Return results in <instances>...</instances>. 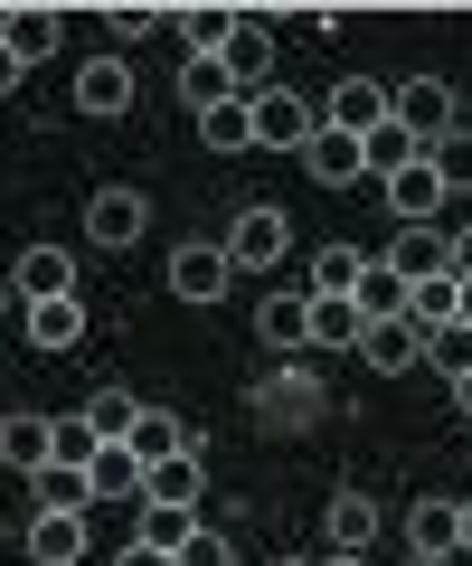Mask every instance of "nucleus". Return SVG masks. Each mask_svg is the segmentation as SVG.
<instances>
[{"label": "nucleus", "mask_w": 472, "mask_h": 566, "mask_svg": "<svg viewBox=\"0 0 472 566\" xmlns=\"http://www.w3.org/2000/svg\"><path fill=\"white\" fill-rule=\"evenodd\" d=\"M426 161H434V180H444V199L472 189V123H453L444 142H426Z\"/></svg>", "instance_id": "obj_32"}, {"label": "nucleus", "mask_w": 472, "mask_h": 566, "mask_svg": "<svg viewBox=\"0 0 472 566\" xmlns=\"http://www.w3.org/2000/svg\"><path fill=\"white\" fill-rule=\"evenodd\" d=\"M29 491H39V510H95L85 463H48V472H29Z\"/></svg>", "instance_id": "obj_28"}, {"label": "nucleus", "mask_w": 472, "mask_h": 566, "mask_svg": "<svg viewBox=\"0 0 472 566\" xmlns=\"http://www.w3.org/2000/svg\"><path fill=\"white\" fill-rule=\"evenodd\" d=\"M170 293L180 303H227V283H237V264H227V245L218 237H199V245H170Z\"/></svg>", "instance_id": "obj_4"}, {"label": "nucleus", "mask_w": 472, "mask_h": 566, "mask_svg": "<svg viewBox=\"0 0 472 566\" xmlns=\"http://www.w3.org/2000/svg\"><path fill=\"white\" fill-rule=\"evenodd\" d=\"M20 85H29V66L10 57V39H0V95H20Z\"/></svg>", "instance_id": "obj_39"}, {"label": "nucleus", "mask_w": 472, "mask_h": 566, "mask_svg": "<svg viewBox=\"0 0 472 566\" xmlns=\"http://www.w3.org/2000/svg\"><path fill=\"white\" fill-rule=\"evenodd\" d=\"M10 303H20V293H10V274H0V322H10Z\"/></svg>", "instance_id": "obj_44"}, {"label": "nucleus", "mask_w": 472, "mask_h": 566, "mask_svg": "<svg viewBox=\"0 0 472 566\" xmlns=\"http://www.w3.org/2000/svg\"><path fill=\"white\" fill-rule=\"evenodd\" d=\"M426 368H444V378H463V368H472V331H463V322L426 331Z\"/></svg>", "instance_id": "obj_35"}, {"label": "nucleus", "mask_w": 472, "mask_h": 566, "mask_svg": "<svg viewBox=\"0 0 472 566\" xmlns=\"http://www.w3.org/2000/svg\"><path fill=\"white\" fill-rule=\"evenodd\" d=\"M133 538L161 547V557H180V547L199 538V510H180V501H133Z\"/></svg>", "instance_id": "obj_20"}, {"label": "nucleus", "mask_w": 472, "mask_h": 566, "mask_svg": "<svg viewBox=\"0 0 472 566\" xmlns=\"http://www.w3.org/2000/svg\"><path fill=\"white\" fill-rule=\"evenodd\" d=\"M143 227H151V199H143V189H85V245L124 255V245H143Z\"/></svg>", "instance_id": "obj_3"}, {"label": "nucleus", "mask_w": 472, "mask_h": 566, "mask_svg": "<svg viewBox=\"0 0 472 566\" xmlns=\"http://www.w3.org/2000/svg\"><path fill=\"white\" fill-rule=\"evenodd\" d=\"M322 123H331V133H349V142H369L378 123H388V85H378V76H340V85H331V104H322Z\"/></svg>", "instance_id": "obj_8"}, {"label": "nucleus", "mask_w": 472, "mask_h": 566, "mask_svg": "<svg viewBox=\"0 0 472 566\" xmlns=\"http://www.w3.org/2000/svg\"><path fill=\"white\" fill-rule=\"evenodd\" d=\"M407 557H463V501H416L407 510Z\"/></svg>", "instance_id": "obj_11"}, {"label": "nucleus", "mask_w": 472, "mask_h": 566, "mask_svg": "<svg viewBox=\"0 0 472 566\" xmlns=\"http://www.w3.org/2000/svg\"><path fill=\"white\" fill-rule=\"evenodd\" d=\"M453 416H472V368H463V378H453Z\"/></svg>", "instance_id": "obj_43"}, {"label": "nucleus", "mask_w": 472, "mask_h": 566, "mask_svg": "<svg viewBox=\"0 0 472 566\" xmlns=\"http://www.w3.org/2000/svg\"><path fill=\"white\" fill-rule=\"evenodd\" d=\"M247 114H255V151H293V161H303V142L322 133L312 95H293V85H265V95H247Z\"/></svg>", "instance_id": "obj_1"}, {"label": "nucleus", "mask_w": 472, "mask_h": 566, "mask_svg": "<svg viewBox=\"0 0 472 566\" xmlns=\"http://www.w3.org/2000/svg\"><path fill=\"white\" fill-rule=\"evenodd\" d=\"M170 29L189 39V57H218V48H227V29H237V10H227V0H199V10H180Z\"/></svg>", "instance_id": "obj_29"}, {"label": "nucleus", "mask_w": 472, "mask_h": 566, "mask_svg": "<svg viewBox=\"0 0 472 566\" xmlns=\"http://www.w3.org/2000/svg\"><path fill=\"white\" fill-rule=\"evenodd\" d=\"M274 566H312V557H274Z\"/></svg>", "instance_id": "obj_48"}, {"label": "nucleus", "mask_w": 472, "mask_h": 566, "mask_svg": "<svg viewBox=\"0 0 472 566\" xmlns=\"http://www.w3.org/2000/svg\"><path fill=\"white\" fill-rule=\"evenodd\" d=\"M180 104H189V114H218V104H237L227 66H218V57H180Z\"/></svg>", "instance_id": "obj_27"}, {"label": "nucleus", "mask_w": 472, "mask_h": 566, "mask_svg": "<svg viewBox=\"0 0 472 566\" xmlns=\"http://www.w3.org/2000/svg\"><path fill=\"white\" fill-rule=\"evenodd\" d=\"M303 170H312L322 189H359V180H369V161H359V142H349V133H331V123H322V133L303 142Z\"/></svg>", "instance_id": "obj_19"}, {"label": "nucleus", "mask_w": 472, "mask_h": 566, "mask_svg": "<svg viewBox=\"0 0 472 566\" xmlns=\"http://www.w3.org/2000/svg\"><path fill=\"white\" fill-rule=\"evenodd\" d=\"M0 463L10 472H48L57 463V416H0Z\"/></svg>", "instance_id": "obj_18"}, {"label": "nucleus", "mask_w": 472, "mask_h": 566, "mask_svg": "<svg viewBox=\"0 0 472 566\" xmlns=\"http://www.w3.org/2000/svg\"><path fill=\"white\" fill-rule=\"evenodd\" d=\"M57 463H95V424L85 416H57Z\"/></svg>", "instance_id": "obj_38"}, {"label": "nucleus", "mask_w": 472, "mask_h": 566, "mask_svg": "<svg viewBox=\"0 0 472 566\" xmlns=\"http://www.w3.org/2000/svg\"><path fill=\"white\" fill-rule=\"evenodd\" d=\"M29 557L39 566H76L85 557V510H39V520H29Z\"/></svg>", "instance_id": "obj_21"}, {"label": "nucleus", "mask_w": 472, "mask_h": 566, "mask_svg": "<svg viewBox=\"0 0 472 566\" xmlns=\"http://www.w3.org/2000/svg\"><path fill=\"white\" fill-rule=\"evenodd\" d=\"M170 20H180V10H143V0H124V10H104V29H114V39H151V29L170 39Z\"/></svg>", "instance_id": "obj_36"}, {"label": "nucleus", "mask_w": 472, "mask_h": 566, "mask_svg": "<svg viewBox=\"0 0 472 566\" xmlns=\"http://www.w3.org/2000/svg\"><path fill=\"white\" fill-rule=\"evenodd\" d=\"M359 274H369V255H359V245H322V255H312V303H349V293H359Z\"/></svg>", "instance_id": "obj_25"}, {"label": "nucleus", "mask_w": 472, "mask_h": 566, "mask_svg": "<svg viewBox=\"0 0 472 566\" xmlns=\"http://www.w3.org/2000/svg\"><path fill=\"white\" fill-rule=\"evenodd\" d=\"M463 557H472V501H463Z\"/></svg>", "instance_id": "obj_45"}, {"label": "nucleus", "mask_w": 472, "mask_h": 566, "mask_svg": "<svg viewBox=\"0 0 472 566\" xmlns=\"http://www.w3.org/2000/svg\"><path fill=\"white\" fill-rule=\"evenodd\" d=\"M322 566H369V557H322Z\"/></svg>", "instance_id": "obj_47"}, {"label": "nucleus", "mask_w": 472, "mask_h": 566, "mask_svg": "<svg viewBox=\"0 0 472 566\" xmlns=\"http://www.w3.org/2000/svg\"><path fill=\"white\" fill-rule=\"evenodd\" d=\"M463 566H472V557H463Z\"/></svg>", "instance_id": "obj_49"}, {"label": "nucleus", "mask_w": 472, "mask_h": 566, "mask_svg": "<svg viewBox=\"0 0 472 566\" xmlns=\"http://www.w3.org/2000/svg\"><path fill=\"white\" fill-rule=\"evenodd\" d=\"M255 340H265L274 359H303L312 349V293H265V303H255Z\"/></svg>", "instance_id": "obj_9"}, {"label": "nucleus", "mask_w": 472, "mask_h": 566, "mask_svg": "<svg viewBox=\"0 0 472 566\" xmlns=\"http://www.w3.org/2000/svg\"><path fill=\"white\" fill-rule=\"evenodd\" d=\"M170 566H237V547H227V528H208V520H199V538H189Z\"/></svg>", "instance_id": "obj_37"}, {"label": "nucleus", "mask_w": 472, "mask_h": 566, "mask_svg": "<svg viewBox=\"0 0 472 566\" xmlns=\"http://www.w3.org/2000/svg\"><path fill=\"white\" fill-rule=\"evenodd\" d=\"M199 491H208V453H170V463H151L143 501H180V510H199Z\"/></svg>", "instance_id": "obj_24"}, {"label": "nucleus", "mask_w": 472, "mask_h": 566, "mask_svg": "<svg viewBox=\"0 0 472 566\" xmlns=\"http://www.w3.org/2000/svg\"><path fill=\"white\" fill-rule=\"evenodd\" d=\"M349 303H359V322H397V312H407V283L369 255V274H359V293H349Z\"/></svg>", "instance_id": "obj_30"}, {"label": "nucleus", "mask_w": 472, "mask_h": 566, "mask_svg": "<svg viewBox=\"0 0 472 566\" xmlns=\"http://www.w3.org/2000/svg\"><path fill=\"white\" fill-rule=\"evenodd\" d=\"M124 444L143 453V472H151V463H170V453H199V424H189V416H170V406H143Z\"/></svg>", "instance_id": "obj_15"}, {"label": "nucleus", "mask_w": 472, "mask_h": 566, "mask_svg": "<svg viewBox=\"0 0 472 566\" xmlns=\"http://www.w3.org/2000/svg\"><path fill=\"white\" fill-rule=\"evenodd\" d=\"M199 142H208V151H255V114H247V95L218 104V114H199Z\"/></svg>", "instance_id": "obj_31"}, {"label": "nucleus", "mask_w": 472, "mask_h": 566, "mask_svg": "<svg viewBox=\"0 0 472 566\" xmlns=\"http://www.w3.org/2000/svg\"><path fill=\"white\" fill-rule=\"evenodd\" d=\"M76 114H85V123L133 114V66H124V57H85V66H76Z\"/></svg>", "instance_id": "obj_10"}, {"label": "nucleus", "mask_w": 472, "mask_h": 566, "mask_svg": "<svg viewBox=\"0 0 472 566\" xmlns=\"http://www.w3.org/2000/svg\"><path fill=\"white\" fill-rule=\"evenodd\" d=\"M322 528H331V557H369V538H378V501H369V491H331Z\"/></svg>", "instance_id": "obj_17"}, {"label": "nucleus", "mask_w": 472, "mask_h": 566, "mask_svg": "<svg viewBox=\"0 0 472 566\" xmlns=\"http://www.w3.org/2000/svg\"><path fill=\"white\" fill-rule=\"evenodd\" d=\"M388 114H397V133H407L416 151H426V142H444L453 123H463V114H453V85H444V76H407V85H388Z\"/></svg>", "instance_id": "obj_2"}, {"label": "nucleus", "mask_w": 472, "mask_h": 566, "mask_svg": "<svg viewBox=\"0 0 472 566\" xmlns=\"http://www.w3.org/2000/svg\"><path fill=\"white\" fill-rule=\"evenodd\" d=\"M453 322L472 331V274H453Z\"/></svg>", "instance_id": "obj_40"}, {"label": "nucleus", "mask_w": 472, "mask_h": 566, "mask_svg": "<svg viewBox=\"0 0 472 566\" xmlns=\"http://www.w3.org/2000/svg\"><path fill=\"white\" fill-rule=\"evenodd\" d=\"M359 359H369L378 378H407V368L426 359V331H416L407 312H397V322H369V331H359Z\"/></svg>", "instance_id": "obj_16"}, {"label": "nucleus", "mask_w": 472, "mask_h": 566, "mask_svg": "<svg viewBox=\"0 0 472 566\" xmlns=\"http://www.w3.org/2000/svg\"><path fill=\"white\" fill-rule=\"evenodd\" d=\"M218 66H227V85H237V95H265V76H274V29L255 20V10H237V29H227Z\"/></svg>", "instance_id": "obj_6"}, {"label": "nucleus", "mask_w": 472, "mask_h": 566, "mask_svg": "<svg viewBox=\"0 0 472 566\" xmlns=\"http://www.w3.org/2000/svg\"><path fill=\"white\" fill-rule=\"evenodd\" d=\"M10 293H20V303H57V293H76V255H66V245H29V255L10 264Z\"/></svg>", "instance_id": "obj_14"}, {"label": "nucleus", "mask_w": 472, "mask_h": 566, "mask_svg": "<svg viewBox=\"0 0 472 566\" xmlns=\"http://www.w3.org/2000/svg\"><path fill=\"white\" fill-rule=\"evenodd\" d=\"M453 274H472V218L453 227Z\"/></svg>", "instance_id": "obj_41"}, {"label": "nucleus", "mask_w": 472, "mask_h": 566, "mask_svg": "<svg viewBox=\"0 0 472 566\" xmlns=\"http://www.w3.org/2000/svg\"><path fill=\"white\" fill-rule=\"evenodd\" d=\"M20 331H29V349H76L85 340V293H57V303H20Z\"/></svg>", "instance_id": "obj_13"}, {"label": "nucleus", "mask_w": 472, "mask_h": 566, "mask_svg": "<svg viewBox=\"0 0 472 566\" xmlns=\"http://www.w3.org/2000/svg\"><path fill=\"white\" fill-rule=\"evenodd\" d=\"M359 303H312V349H359Z\"/></svg>", "instance_id": "obj_34"}, {"label": "nucleus", "mask_w": 472, "mask_h": 566, "mask_svg": "<svg viewBox=\"0 0 472 566\" xmlns=\"http://www.w3.org/2000/svg\"><path fill=\"white\" fill-rule=\"evenodd\" d=\"M407 566H463V557H407Z\"/></svg>", "instance_id": "obj_46"}, {"label": "nucleus", "mask_w": 472, "mask_h": 566, "mask_svg": "<svg viewBox=\"0 0 472 566\" xmlns=\"http://www.w3.org/2000/svg\"><path fill=\"white\" fill-rule=\"evenodd\" d=\"M76 416L95 424V444H124V434H133V416H143V397H133V387H95V397H85Z\"/></svg>", "instance_id": "obj_26"}, {"label": "nucleus", "mask_w": 472, "mask_h": 566, "mask_svg": "<svg viewBox=\"0 0 472 566\" xmlns=\"http://www.w3.org/2000/svg\"><path fill=\"white\" fill-rule=\"evenodd\" d=\"M85 482H95V501H143V453L133 444H95V463H85Z\"/></svg>", "instance_id": "obj_22"}, {"label": "nucleus", "mask_w": 472, "mask_h": 566, "mask_svg": "<svg viewBox=\"0 0 472 566\" xmlns=\"http://www.w3.org/2000/svg\"><path fill=\"white\" fill-rule=\"evenodd\" d=\"M114 566H170V557H161V547H143V538H133V547H124Z\"/></svg>", "instance_id": "obj_42"}, {"label": "nucleus", "mask_w": 472, "mask_h": 566, "mask_svg": "<svg viewBox=\"0 0 472 566\" xmlns=\"http://www.w3.org/2000/svg\"><path fill=\"white\" fill-rule=\"evenodd\" d=\"M378 264H388L397 283L453 274V227H397V237H388V255H378Z\"/></svg>", "instance_id": "obj_7"}, {"label": "nucleus", "mask_w": 472, "mask_h": 566, "mask_svg": "<svg viewBox=\"0 0 472 566\" xmlns=\"http://www.w3.org/2000/svg\"><path fill=\"white\" fill-rule=\"evenodd\" d=\"M227 264H237V274H247V264H284L293 255V218L284 208H237V227H227Z\"/></svg>", "instance_id": "obj_5"}, {"label": "nucleus", "mask_w": 472, "mask_h": 566, "mask_svg": "<svg viewBox=\"0 0 472 566\" xmlns=\"http://www.w3.org/2000/svg\"><path fill=\"white\" fill-rule=\"evenodd\" d=\"M407 322H416V331H444V322H453V274L407 283Z\"/></svg>", "instance_id": "obj_33"}, {"label": "nucleus", "mask_w": 472, "mask_h": 566, "mask_svg": "<svg viewBox=\"0 0 472 566\" xmlns=\"http://www.w3.org/2000/svg\"><path fill=\"white\" fill-rule=\"evenodd\" d=\"M378 199L397 208V227H434V218H444V180H434V161H426V151H416V161L397 170V180L378 189Z\"/></svg>", "instance_id": "obj_12"}, {"label": "nucleus", "mask_w": 472, "mask_h": 566, "mask_svg": "<svg viewBox=\"0 0 472 566\" xmlns=\"http://www.w3.org/2000/svg\"><path fill=\"white\" fill-rule=\"evenodd\" d=\"M57 10H39V0H29V10H0V39H10V57H20V66H39L48 57V48H57Z\"/></svg>", "instance_id": "obj_23"}]
</instances>
